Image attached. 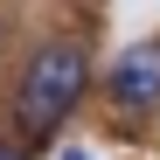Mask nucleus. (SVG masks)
Instances as JSON below:
<instances>
[{
	"label": "nucleus",
	"mask_w": 160,
	"mask_h": 160,
	"mask_svg": "<svg viewBox=\"0 0 160 160\" xmlns=\"http://www.w3.org/2000/svg\"><path fill=\"white\" fill-rule=\"evenodd\" d=\"M77 98H84V49H77V42L35 49L28 84H21V125H28V132H49Z\"/></svg>",
	"instance_id": "1"
},
{
	"label": "nucleus",
	"mask_w": 160,
	"mask_h": 160,
	"mask_svg": "<svg viewBox=\"0 0 160 160\" xmlns=\"http://www.w3.org/2000/svg\"><path fill=\"white\" fill-rule=\"evenodd\" d=\"M112 104H125V112H153L160 104V42L118 49V63H112Z\"/></svg>",
	"instance_id": "2"
},
{
	"label": "nucleus",
	"mask_w": 160,
	"mask_h": 160,
	"mask_svg": "<svg viewBox=\"0 0 160 160\" xmlns=\"http://www.w3.org/2000/svg\"><path fill=\"white\" fill-rule=\"evenodd\" d=\"M63 160H91V153H84V146H70V153H63Z\"/></svg>",
	"instance_id": "3"
},
{
	"label": "nucleus",
	"mask_w": 160,
	"mask_h": 160,
	"mask_svg": "<svg viewBox=\"0 0 160 160\" xmlns=\"http://www.w3.org/2000/svg\"><path fill=\"white\" fill-rule=\"evenodd\" d=\"M0 160H21V153H14V146H0Z\"/></svg>",
	"instance_id": "4"
}]
</instances>
